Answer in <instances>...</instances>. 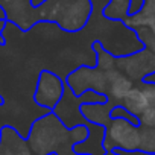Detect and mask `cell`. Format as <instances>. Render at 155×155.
<instances>
[{"label":"cell","mask_w":155,"mask_h":155,"mask_svg":"<svg viewBox=\"0 0 155 155\" xmlns=\"http://www.w3.org/2000/svg\"><path fill=\"white\" fill-rule=\"evenodd\" d=\"M28 143L35 155H58V152L67 149L73 152L71 129L67 128L55 113H49L40 117L31 128Z\"/></svg>","instance_id":"obj_1"},{"label":"cell","mask_w":155,"mask_h":155,"mask_svg":"<svg viewBox=\"0 0 155 155\" xmlns=\"http://www.w3.org/2000/svg\"><path fill=\"white\" fill-rule=\"evenodd\" d=\"M141 128L129 123L125 119H111L105 128V150L135 152L140 150Z\"/></svg>","instance_id":"obj_2"},{"label":"cell","mask_w":155,"mask_h":155,"mask_svg":"<svg viewBox=\"0 0 155 155\" xmlns=\"http://www.w3.org/2000/svg\"><path fill=\"white\" fill-rule=\"evenodd\" d=\"M65 87H68L74 96H82L87 91H96L107 96V76L105 71L94 67H79L71 74H68Z\"/></svg>","instance_id":"obj_3"},{"label":"cell","mask_w":155,"mask_h":155,"mask_svg":"<svg viewBox=\"0 0 155 155\" xmlns=\"http://www.w3.org/2000/svg\"><path fill=\"white\" fill-rule=\"evenodd\" d=\"M65 93V84L58 74L50 70H43L38 76L34 101L38 107L53 113L56 105L61 102Z\"/></svg>","instance_id":"obj_4"},{"label":"cell","mask_w":155,"mask_h":155,"mask_svg":"<svg viewBox=\"0 0 155 155\" xmlns=\"http://www.w3.org/2000/svg\"><path fill=\"white\" fill-rule=\"evenodd\" d=\"M155 59V55L149 53L147 50L143 52H135L132 55H128L122 58V61L117 59V65H120L126 76L129 79H137V81H144L147 76L155 73V65H152Z\"/></svg>","instance_id":"obj_5"},{"label":"cell","mask_w":155,"mask_h":155,"mask_svg":"<svg viewBox=\"0 0 155 155\" xmlns=\"http://www.w3.org/2000/svg\"><path fill=\"white\" fill-rule=\"evenodd\" d=\"M0 153L2 155H35L28 143L14 128L3 126L0 131Z\"/></svg>","instance_id":"obj_6"},{"label":"cell","mask_w":155,"mask_h":155,"mask_svg":"<svg viewBox=\"0 0 155 155\" xmlns=\"http://www.w3.org/2000/svg\"><path fill=\"white\" fill-rule=\"evenodd\" d=\"M105 76H107V96L108 101L110 99H114L116 102H122V99L129 93V90L134 87V82L132 79L119 71V70H110V71H105Z\"/></svg>","instance_id":"obj_7"},{"label":"cell","mask_w":155,"mask_h":155,"mask_svg":"<svg viewBox=\"0 0 155 155\" xmlns=\"http://www.w3.org/2000/svg\"><path fill=\"white\" fill-rule=\"evenodd\" d=\"M111 108H110V101H108L104 104H84L79 107V111L87 122L107 128V125L111 122V116H110Z\"/></svg>","instance_id":"obj_8"},{"label":"cell","mask_w":155,"mask_h":155,"mask_svg":"<svg viewBox=\"0 0 155 155\" xmlns=\"http://www.w3.org/2000/svg\"><path fill=\"white\" fill-rule=\"evenodd\" d=\"M120 105L128 111L131 113L132 116L135 117H140L143 114V111L146 108H149V102H147V97L143 91L141 87H132L129 90V93L122 99Z\"/></svg>","instance_id":"obj_9"},{"label":"cell","mask_w":155,"mask_h":155,"mask_svg":"<svg viewBox=\"0 0 155 155\" xmlns=\"http://www.w3.org/2000/svg\"><path fill=\"white\" fill-rule=\"evenodd\" d=\"M128 8L129 0H110V3L102 9V14L110 20L125 21L128 18Z\"/></svg>","instance_id":"obj_10"},{"label":"cell","mask_w":155,"mask_h":155,"mask_svg":"<svg viewBox=\"0 0 155 155\" xmlns=\"http://www.w3.org/2000/svg\"><path fill=\"white\" fill-rule=\"evenodd\" d=\"M91 47H93V50L97 52V65L101 67V70L102 71L114 70V65H116L117 59L113 55H110V52H107V49H104L99 41H94L91 44Z\"/></svg>","instance_id":"obj_11"},{"label":"cell","mask_w":155,"mask_h":155,"mask_svg":"<svg viewBox=\"0 0 155 155\" xmlns=\"http://www.w3.org/2000/svg\"><path fill=\"white\" fill-rule=\"evenodd\" d=\"M140 150L143 153L155 155V128H141V144H140Z\"/></svg>","instance_id":"obj_12"},{"label":"cell","mask_w":155,"mask_h":155,"mask_svg":"<svg viewBox=\"0 0 155 155\" xmlns=\"http://www.w3.org/2000/svg\"><path fill=\"white\" fill-rule=\"evenodd\" d=\"M141 128H155V107H149L138 117Z\"/></svg>","instance_id":"obj_13"},{"label":"cell","mask_w":155,"mask_h":155,"mask_svg":"<svg viewBox=\"0 0 155 155\" xmlns=\"http://www.w3.org/2000/svg\"><path fill=\"white\" fill-rule=\"evenodd\" d=\"M146 5V0H129V8H128V17H134L143 11Z\"/></svg>","instance_id":"obj_14"},{"label":"cell","mask_w":155,"mask_h":155,"mask_svg":"<svg viewBox=\"0 0 155 155\" xmlns=\"http://www.w3.org/2000/svg\"><path fill=\"white\" fill-rule=\"evenodd\" d=\"M6 25H8V20L5 17H0V44H2V46L6 43L5 41V37H3V31H5Z\"/></svg>","instance_id":"obj_15"},{"label":"cell","mask_w":155,"mask_h":155,"mask_svg":"<svg viewBox=\"0 0 155 155\" xmlns=\"http://www.w3.org/2000/svg\"><path fill=\"white\" fill-rule=\"evenodd\" d=\"M143 82H149V84H155V73H152L150 76H147Z\"/></svg>","instance_id":"obj_16"},{"label":"cell","mask_w":155,"mask_h":155,"mask_svg":"<svg viewBox=\"0 0 155 155\" xmlns=\"http://www.w3.org/2000/svg\"><path fill=\"white\" fill-rule=\"evenodd\" d=\"M105 155H123V153H122L120 150H108Z\"/></svg>","instance_id":"obj_17"},{"label":"cell","mask_w":155,"mask_h":155,"mask_svg":"<svg viewBox=\"0 0 155 155\" xmlns=\"http://www.w3.org/2000/svg\"><path fill=\"white\" fill-rule=\"evenodd\" d=\"M3 104H5V101H3V96L0 94V105H3Z\"/></svg>","instance_id":"obj_18"}]
</instances>
